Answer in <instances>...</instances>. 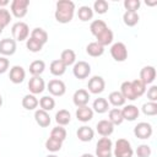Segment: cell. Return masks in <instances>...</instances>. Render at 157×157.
Listing matches in <instances>:
<instances>
[{
  "mask_svg": "<svg viewBox=\"0 0 157 157\" xmlns=\"http://www.w3.org/2000/svg\"><path fill=\"white\" fill-rule=\"evenodd\" d=\"M75 13V4L70 0H59L54 12L55 20L59 23H69Z\"/></svg>",
  "mask_w": 157,
  "mask_h": 157,
  "instance_id": "cell-1",
  "label": "cell"
},
{
  "mask_svg": "<svg viewBox=\"0 0 157 157\" xmlns=\"http://www.w3.org/2000/svg\"><path fill=\"white\" fill-rule=\"evenodd\" d=\"M11 33H12V39L15 42H23L28 39L29 36V27L26 22L18 21L12 25L11 27Z\"/></svg>",
  "mask_w": 157,
  "mask_h": 157,
  "instance_id": "cell-2",
  "label": "cell"
},
{
  "mask_svg": "<svg viewBox=\"0 0 157 157\" xmlns=\"http://www.w3.org/2000/svg\"><path fill=\"white\" fill-rule=\"evenodd\" d=\"M113 148L114 157H132L134 155L131 144L126 139H118Z\"/></svg>",
  "mask_w": 157,
  "mask_h": 157,
  "instance_id": "cell-3",
  "label": "cell"
},
{
  "mask_svg": "<svg viewBox=\"0 0 157 157\" xmlns=\"http://www.w3.org/2000/svg\"><path fill=\"white\" fill-rule=\"evenodd\" d=\"M113 142L109 137H101L96 145V157H112Z\"/></svg>",
  "mask_w": 157,
  "mask_h": 157,
  "instance_id": "cell-4",
  "label": "cell"
},
{
  "mask_svg": "<svg viewBox=\"0 0 157 157\" xmlns=\"http://www.w3.org/2000/svg\"><path fill=\"white\" fill-rule=\"evenodd\" d=\"M28 6H29V0H13L10 5L11 13L16 18H22L27 15Z\"/></svg>",
  "mask_w": 157,
  "mask_h": 157,
  "instance_id": "cell-5",
  "label": "cell"
},
{
  "mask_svg": "<svg viewBox=\"0 0 157 157\" xmlns=\"http://www.w3.org/2000/svg\"><path fill=\"white\" fill-rule=\"evenodd\" d=\"M110 55L115 61H125L128 59V49L123 42H117L110 47Z\"/></svg>",
  "mask_w": 157,
  "mask_h": 157,
  "instance_id": "cell-6",
  "label": "cell"
},
{
  "mask_svg": "<svg viewBox=\"0 0 157 157\" xmlns=\"http://www.w3.org/2000/svg\"><path fill=\"white\" fill-rule=\"evenodd\" d=\"M152 132H153L152 125L150 123H146V121L137 123L135 125V128H134V135L137 139H141V140L150 139L152 136Z\"/></svg>",
  "mask_w": 157,
  "mask_h": 157,
  "instance_id": "cell-7",
  "label": "cell"
},
{
  "mask_svg": "<svg viewBox=\"0 0 157 157\" xmlns=\"http://www.w3.org/2000/svg\"><path fill=\"white\" fill-rule=\"evenodd\" d=\"M72 74L78 80H83V78H87L91 74V66L86 61H77L74 64V69H72Z\"/></svg>",
  "mask_w": 157,
  "mask_h": 157,
  "instance_id": "cell-8",
  "label": "cell"
},
{
  "mask_svg": "<svg viewBox=\"0 0 157 157\" xmlns=\"http://www.w3.org/2000/svg\"><path fill=\"white\" fill-rule=\"evenodd\" d=\"M87 88H88V91H90L91 93H93V94H99V93H102V92L104 91V88H105V81H104V78H103L102 76L96 75V76H93V77H91V78L88 80Z\"/></svg>",
  "mask_w": 157,
  "mask_h": 157,
  "instance_id": "cell-9",
  "label": "cell"
},
{
  "mask_svg": "<svg viewBox=\"0 0 157 157\" xmlns=\"http://www.w3.org/2000/svg\"><path fill=\"white\" fill-rule=\"evenodd\" d=\"M47 90L49 91V93L52 96H55V97H60V96H64L65 92H66V86L65 83L61 81V80H58V78H54V80H50L47 85Z\"/></svg>",
  "mask_w": 157,
  "mask_h": 157,
  "instance_id": "cell-10",
  "label": "cell"
},
{
  "mask_svg": "<svg viewBox=\"0 0 157 157\" xmlns=\"http://www.w3.org/2000/svg\"><path fill=\"white\" fill-rule=\"evenodd\" d=\"M16 42L12 38H4L0 40V54L2 56H11L16 53Z\"/></svg>",
  "mask_w": 157,
  "mask_h": 157,
  "instance_id": "cell-11",
  "label": "cell"
},
{
  "mask_svg": "<svg viewBox=\"0 0 157 157\" xmlns=\"http://www.w3.org/2000/svg\"><path fill=\"white\" fill-rule=\"evenodd\" d=\"M28 90L31 94H39L45 90V82L40 76H32L28 81Z\"/></svg>",
  "mask_w": 157,
  "mask_h": 157,
  "instance_id": "cell-12",
  "label": "cell"
},
{
  "mask_svg": "<svg viewBox=\"0 0 157 157\" xmlns=\"http://www.w3.org/2000/svg\"><path fill=\"white\" fill-rule=\"evenodd\" d=\"M156 78V69L151 65H147V66H144L140 71V81L144 82L146 86L147 85H151Z\"/></svg>",
  "mask_w": 157,
  "mask_h": 157,
  "instance_id": "cell-13",
  "label": "cell"
},
{
  "mask_svg": "<svg viewBox=\"0 0 157 157\" xmlns=\"http://www.w3.org/2000/svg\"><path fill=\"white\" fill-rule=\"evenodd\" d=\"M25 77H26V71H25V69H23L22 66L15 65V66H12V67L10 69L9 78H10V81H11L12 83H16V85L22 83L23 80H25Z\"/></svg>",
  "mask_w": 157,
  "mask_h": 157,
  "instance_id": "cell-14",
  "label": "cell"
},
{
  "mask_svg": "<svg viewBox=\"0 0 157 157\" xmlns=\"http://www.w3.org/2000/svg\"><path fill=\"white\" fill-rule=\"evenodd\" d=\"M88 101H90V93L87 90H83V88H80L77 91H75L74 96H72V102L78 108V107H85L88 104Z\"/></svg>",
  "mask_w": 157,
  "mask_h": 157,
  "instance_id": "cell-15",
  "label": "cell"
},
{
  "mask_svg": "<svg viewBox=\"0 0 157 157\" xmlns=\"http://www.w3.org/2000/svg\"><path fill=\"white\" fill-rule=\"evenodd\" d=\"M96 130H97V132H98L102 137H108V136H110V135L113 134V131H114V125H113L109 120L103 119V120H99V121L97 123Z\"/></svg>",
  "mask_w": 157,
  "mask_h": 157,
  "instance_id": "cell-16",
  "label": "cell"
},
{
  "mask_svg": "<svg viewBox=\"0 0 157 157\" xmlns=\"http://www.w3.org/2000/svg\"><path fill=\"white\" fill-rule=\"evenodd\" d=\"M121 114H123V118L124 120H128V121H134L139 118V114H140V110L136 105L134 104H128V105H124V108L121 109Z\"/></svg>",
  "mask_w": 157,
  "mask_h": 157,
  "instance_id": "cell-17",
  "label": "cell"
},
{
  "mask_svg": "<svg viewBox=\"0 0 157 157\" xmlns=\"http://www.w3.org/2000/svg\"><path fill=\"white\" fill-rule=\"evenodd\" d=\"M75 115H76V118H77L78 121L87 123V121H90V120L93 118V110H92V108H90L88 105L78 107V108L76 109Z\"/></svg>",
  "mask_w": 157,
  "mask_h": 157,
  "instance_id": "cell-18",
  "label": "cell"
},
{
  "mask_svg": "<svg viewBox=\"0 0 157 157\" xmlns=\"http://www.w3.org/2000/svg\"><path fill=\"white\" fill-rule=\"evenodd\" d=\"M76 135H77V139H78L80 141H82V142H88V141H91V140L93 139L94 131H93L92 128H90V126H87V125H82V126H80V128L77 129Z\"/></svg>",
  "mask_w": 157,
  "mask_h": 157,
  "instance_id": "cell-19",
  "label": "cell"
},
{
  "mask_svg": "<svg viewBox=\"0 0 157 157\" xmlns=\"http://www.w3.org/2000/svg\"><path fill=\"white\" fill-rule=\"evenodd\" d=\"M34 120L36 123L42 126V128H47L50 125V117H49V113L43 110V109H37L34 112Z\"/></svg>",
  "mask_w": 157,
  "mask_h": 157,
  "instance_id": "cell-20",
  "label": "cell"
},
{
  "mask_svg": "<svg viewBox=\"0 0 157 157\" xmlns=\"http://www.w3.org/2000/svg\"><path fill=\"white\" fill-rule=\"evenodd\" d=\"M96 42L98 43V44H101L102 47H107V45H109V44H112V42H113V39H114V34H113V32H112V29L108 27V28H105L102 33H99L97 37H96Z\"/></svg>",
  "mask_w": 157,
  "mask_h": 157,
  "instance_id": "cell-21",
  "label": "cell"
},
{
  "mask_svg": "<svg viewBox=\"0 0 157 157\" xmlns=\"http://www.w3.org/2000/svg\"><path fill=\"white\" fill-rule=\"evenodd\" d=\"M86 53L92 56V58H98L101 55H103L104 53V47H102L101 44H98L97 42H91L87 44L86 47Z\"/></svg>",
  "mask_w": 157,
  "mask_h": 157,
  "instance_id": "cell-22",
  "label": "cell"
},
{
  "mask_svg": "<svg viewBox=\"0 0 157 157\" xmlns=\"http://www.w3.org/2000/svg\"><path fill=\"white\" fill-rule=\"evenodd\" d=\"M49 70H50V74L52 75H54V76H61V75L65 74L66 66H65V64L60 59H55V60H53L50 63Z\"/></svg>",
  "mask_w": 157,
  "mask_h": 157,
  "instance_id": "cell-23",
  "label": "cell"
},
{
  "mask_svg": "<svg viewBox=\"0 0 157 157\" xmlns=\"http://www.w3.org/2000/svg\"><path fill=\"white\" fill-rule=\"evenodd\" d=\"M108 109H109V103L105 98L99 97V98H96L93 101V105H92L93 112H96L98 114H103V113L108 112Z\"/></svg>",
  "mask_w": 157,
  "mask_h": 157,
  "instance_id": "cell-24",
  "label": "cell"
},
{
  "mask_svg": "<svg viewBox=\"0 0 157 157\" xmlns=\"http://www.w3.org/2000/svg\"><path fill=\"white\" fill-rule=\"evenodd\" d=\"M60 60L65 64V66H71L76 63V53L72 49H65L61 52L60 55Z\"/></svg>",
  "mask_w": 157,
  "mask_h": 157,
  "instance_id": "cell-25",
  "label": "cell"
},
{
  "mask_svg": "<svg viewBox=\"0 0 157 157\" xmlns=\"http://www.w3.org/2000/svg\"><path fill=\"white\" fill-rule=\"evenodd\" d=\"M125 98L121 96V93L119 91H113L109 93L108 96V103H110L112 105L119 108V107H123L125 104Z\"/></svg>",
  "mask_w": 157,
  "mask_h": 157,
  "instance_id": "cell-26",
  "label": "cell"
},
{
  "mask_svg": "<svg viewBox=\"0 0 157 157\" xmlns=\"http://www.w3.org/2000/svg\"><path fill=\"white\" fill-rule=\"evenodd\" d=\"M39 104V101L34 94H26L22 98V107L27 110H34Z\"/></svg>",
  "mask_w": 157,
  "mask_h": 157,
  "instance_id": "cell-27",
  "label": "cell"
},
{
  "mask_svg": "<svg viewBox=\"0 0 157 157\" xmlns=\"http://www.w3.org/2000/svg\"><path fill=\"white\" fill-rule=\"evenodd\" d=\"M55 121L58 125L60 126H65L71 121V114L69 110L66 109H60L59 112H56L55 114Z\"/></svg>",
  "mask_w": 157,
  "mask_h": 157,
  "instance_id": "cell-28",
  "label": "cell"
},
{
  "mask_svg": "<svg viewBox=\"0 0 157 157\" xmlns=\"http://www.w3.org/2000/svg\"><path fill=\"white\" fill-rule=\"evenodd\" d=\"M121 96L125 98V99H129V101H135L137 99L132 92V88H131V81H124L120 86V91Z\"/></svg>",
  "mask_w": 157,
  "mask_h": 157,
  "instance_id": "cell-29",
  "label": "cell"
},
{
  "mask_svg": "<svg viewBox=\"0 0 157 157\" xmlns=\"http://www.w3.org/2000/svg\"><path fill=\"white\" fill-rule=\"evenodd\" d=\"M108 120L115 126V125H120L124 121L123 114H121V109L119 108H112L108 113Z\"/></svg>",
  "mask_w": 157,
  "mask_h": 157,
  "instance_id": "cell-30",
  "label": "cell"
},
{
  "mask_svg": "<svg viewBox=\"0 0 157 157\" xmlns=\"http://www.w3.org/2000/svg\"><path fill=\"white\" fill-rule=\"evenodd\" d=\"M139 13L137 12H132V11H125L123 15V22L128 26V27H134L139 23Z\"/></svg>",
  "mask_w": 157,
  "mask_h": 157,
  "instance_id": "cell-31",
  "label": "cell"
},
{
  "mask_svg": "<svg viewBox=\"0 0 157 157\" xmlns=\"http://www.w3.org/2000/svg\"><path fill=\"white\" fill-rule=\"evenodd\" d=\"M29 37L33 38V39H36V40H38V42L42 43L43 45L48 42V33H47L43 28H40V27H36V28H33L32 32H31V36H29Z\"/></svg>",
  "mask_w": 157,
  "mask_h": 157,
  "instance_id": "cell-32",
  "label": "cell"
},
{
  "mask_svg": "<svg viewBox=\"0 0 157 157\" xmlns=\"http://www.w3.org/2000/svg\"><path fill=\"white\" fill-rule=\"evenodd\" d=\"M45 70V63L43 60H34L29 64V72L32 76H40Z\"/></svg>",
  "mask_w": 157,
  "mask_h": 157,
  "instance_id": "cell-33",
  "label": "cell"
},
{
  "mask_svg": "<svg viewBox=\"0 0 157 157\" xmlns=\"http://www.w3.org/2000/svg\"><path fill=\"white\" fill-rule=\"evenodd\" d=\"M77 17L82 22H87V21L92 20V17H93V10L90 6L83 5V6L78 7V10H77Z\"/></svg>",
  "mask_w": 157,
  "mask_h": 157,
  "instance_id": "cell-34",
  "label": "cell"
},
{
  "mask_svg": "<svg viewBox=\"0 0 157 157\" xmlns=\"http://www.w3.org/2000/svg\"><path fill=\"white\" fill-rule=\"evenodd\" d=\"M105 28H108V26H107V23H105L103 20H94V21L90 25V31H91V33H92L94 37H97L99 33H102Z\"/></svg>",
  "mask_w": 157,
  "mask_h": 157,
  "instance_id": "cell-35",
  "label": "cell"
},
{
  "mask_svg": "<svg viewBox=\"0 0 157 157\" xmlns=\"http://www.w3.org/2000/svg\"><path fill=\"white\" fill-rule=\"evenodd\" d=\"M131 88H132V92H134V94H135L136 98L141 97L146 92V85L144 82H141L139 78L131 81Z\"/></svg>",
  "mask_w": 157,
  "mask_h": 157,
  "instance_id": "cell-36",
  "label": "cell"
},
{
  "mask_svg": "<svg viewBox=\"0 0 157 157\" xmlns=\"http://www.w3.org/2000/svg\"><path fill=\"white\" fill-rule=\"evenodd\" d=\"M39 107H40V109H43L45 112L53 110L55 107V101L52 96H43L39 99Z\"/></svg>",
  "mask_w": 157,
  "mask_h": 157,
  "instance_id": "cell-37",
  "label": "cell"
},
{
  "mask_svg": "<svg viewBox=\"0 0 157 157\" xmlns=\"http://www.w3.org/2000/svg\"><path fill=\"white\" fill-rule=\"evenodd\" d=\"M66 135H67V132H66L65 128H64V126H60V125L53 128L52 131H50V137H53V139H55V140H59V141H61V142L66 139Z\"/></svg>",
  "mask_w": 157,
  "mask_h": 157,
  "instance_id": "cell-38",
  "label": "cell"
},
{
  "mask_svg": "<svg viewBox=\"0 0 157 157\" xmlns=\"http://www.w3.org/2000/svg\"><path fill=\"white\" fill-rule=\"evenodd\" d=\"M61 146H63V142L59 140H55L53 137H49L45 141V148L49 152H58L61 150Z\"/></svg>",
  "mask_w": 157,
  "mask_h": 157,
  "instance_id": "cell-39",
  "label": "cell"
},
{
  "mask_svg": "<svg viewBox=\"0 0 157 157\" xmlns=\"http://www.w3.org/2000/svg\"><path fill=\"white\" fill-rule=\"evenodd\" d=\"M141 110H142V113L145 115H148V117L156 115L157 114V102H147V103H144Z\"/></svg>",
  "mask_w": 157,
  "mask_h": 157,
  "instance_id": "cell-40",
  "label": "cell"
},
{
  "mask_svg": "<svg viewBox=\"0 0 157 157\" xmlns=\"http://www.w3.org/2000/svg\"><path fill=\"white\" fill-rule=\"evenodd\" d=\"M108 9H109V5H108V2L105 0H96L94 4H93V9L92 10L94 12H97L98 15H103V13H105L108 11Z\"/></svg>",
  "mask_w": 157,
  "mask_h": 157,
  "instance_id": "cell-41",
  "label": "cell"
},
{
  "mask_svg": "<svg viewBox=\"0 0 157 157\" xmlns=\"http://www.w3.org/2000/svg\"><path fill=\"white\" fill-rule=\"evenodd\" d=\"M26 47H27V49H28L29 52H32V53H38V52H40V50H42L43 44H42V43H39L38 40L33 39V38L28 37V39L26 40Z\"/></svg>",
  "mask_w": 157,
  "mask_h": 157,
  "instance_id": "cell-42",
  "label": "cell"
},
{
  "mask_svg": "<svg viewBox=\"0 0 157 157\" xmlns=\"http://www.w3.org/2000/svg\"><path fill=\"white\" fill-rule=\"evenodd\" d=\"M11 21V13L5 7H0V27L5 28Z\"/></svg>",
  "mask_w": 157,
  "mask_h": 157,
  "instance_id": "cell-43",
  "label": "cell"
},
{
  "mask_svg": "<svg viewBox=\"0 0 157 157\" xmlns=\"http://www.w3.org/2000/svg\"><path fill=\"white\" fill-rule=\"evenodd\" d=\"M124 7L126 11H132V12H137V10L140 9L141 2L139 0H125L124 1Z\"/></svg>",
  "mask_w": 157,
  "mask_h": 157,
  "instance_id": "cell-44",
  "label": "cell"
},
{
  "mask_svg": "<svg viewBox=\"0 0 157 157\" xmlns=\"http://www.w3.org/2000/svg\"><path fill=\"white\" fill-rule=\"evenodd\" d=\"M151 153H152L151 147L146 144H142V145L137 146V148H136V156L137 157H150Z\"/></svg>",
  "mask_w": 157,
  "mask_h": 157,
  "instance_id": "cell-45",
  "label": "cell"
},
{
  "mask_svg": "<svg viewBox=\"0 0 157 157\" xmlns=\"http://www.w3.org/2000/svg\"><path fill=\"white\" fill-rule=\"evenodd\" d=\"M147 98H148V102H157V86L152 85L147 90Z\"/></svg>",
  "mask_w": 157,
  "mask_h": 157,
  "instance_id": "cell-46",
  "label": "cell"
},
{
  "mask_svg": "<svg viewBox=\"0 0 157 157\" xmlns=\"http://www.w3.org/2000/svg\"><path fill=\"white\" fill-rule=\"evenodd\" d=\"M9 66H10L9 59H6L5 56H0V74H5L9 69Z\"/></svg>",
  "mask_w": 157,
  "mask_h": 157,
  "instance_id": "cell-47",
  "label": "cell"
},
{
  "mask_svg": "<svg viewBox=\"0 0 157 157\" xmlns=\"http://www.w3.org/2000/svg\"><path fill=\"white\" fill-rule=\"evenodd\" d=\"M7 4H9L7 0H0V6H6Z\"/></svg>",
  "mask_w": 157,
  "mask_h": 157,
  "instance_id": "cell-48",
  "label": "cell"
},
{
  "mask_svg": "<svg viewBox=\"0 0 157 157\" xmlns=\"http://www.w3.org/2000/svg\"><path fill=\"white\" fill-rule=\"evenodd\" d=\"M81 157H94L93 155H91V153H83Z\"/></svg>",
  "mask_w": 157,
  "mask_h": 157,
  "instance_id": "cell-49",
  "label": "cell"
},
{
  "mask_svg": "<svg viewBox=\"0 0 157 157\" xmlns=\"http://www.w3.org/2000/svg\"><path fill=\"white\" fill-rule=\"evenodd\" d=\"M147 5H150V6H153V5H156L157 4V1H153V2H146Z\"/></svg>",
  "mask_w": 157,
  "mask_h": 157,
  "instance_id": "cell-50",
  "label": "cell"
},
{
  "mask_svg": "<svg viewBox=\"0 0 157 157\" xmlns=\"http://www.w3.org/2000/svg\"><path fill=\"white\" fill-rule=\"evenodd\" d=\"M45 157H58L56 155H48V156H45Z\"/></svg>",
  "mask_w": 157,
  "mask_h": 157,
  "instance_id": "cell-51",
  "label": "cell"
},
{
  "mask_svg": "<svg viewBox=\"0 0 157 157\" xmlns=\"http://www.w3.org/2000/svg\"><path fill=\"white\" fill-rule=\"evenodd\" d=\"M2 105V97H1V94H0V107Z\"/></svg>",
  "mask_w": 157,
  "mask_h": 157,
  "instance_id": "cell-52",
  "label": "cell"
},
{
  "mask_svg": "<svg viewBox=\"0 0 157 157\" xmlns=\"http://www.w3.org/2000/svg\"><path fill=\"white\" fill-rule=\"evenodd\" d=\"M2 31H4V28H2V27H0V34L2 33Z\"/></svg>",
  "mask_w": 157,
  "mask_h": 157,
  "instance_id": "cell-53",
  "label": "cell"
}]
</instances>
